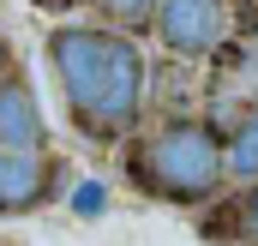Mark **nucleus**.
I'll list each match as a JSON object with an SVG mask.
<instances>
[{
	"label": "nucleus",
	"instance_id": "f257e3e1",
	"mask_svg": "<svg viewBox=\"0 0 258 246\" xmlns=\"http://www.w3.org/2000/svg\"><path fill=\"white\" fill-rule=\"evenodd\" d=\"M48 60L60 72V90L78 114V126H90L96 138H114L138 120V108H144V54L126 36L90 30V24H60L48 36Z\"/></svg>",
	"mask_w": 258,
	"mask_h": 246
},
{
	"label": "nucleus",
	"instance_id": "f03ea898",
	"mask_svg": "<svg viewBox=\"0 0 258 246\" xmlns=\"http://www.w3.org/2000/svg\"><path fill=\"white\" fill-rule=\"evenodd\" d=\"M222 168H228L222 162V138L204 120H174L138 150V180L156 198H174V204L210 198L222 186Z\"/></svg>",
	"mask_w": 258,
	"mask_h": 246
},
{
	"label": "nucleus",
	"instance_id": "7ed1b4c3",
	"mask_svg": "<svg viewBox=\"0 0 258 246\" xmlns=\"http://www.w3.org/2000/svg\"><path fill=\"white\" fill-rule=\"evenodd\" d=\"M156 36L174 54H204L222 36V0H156Z\"/></svg>",
	"mask_w": 258,
	"mask_h": 246
},
{
	"label": "nucleus",
	"instance_id": "20e7f679",
	"mask_svg": "<svg viewBox=\"0 0 258 246\" xmlns=\"http://www.w3.org/2000/svg\"><path fill=\"white\" fill-rule=\"evenodd\" d=\"M54 186L48 156L36 150H0V216H18V210H36Z\"/></svg>",
	"mask_w": 258,
	"mask_h": 246
},
{
	"label": "nucleus",
	"instance_id": "39448f33",
	"mask_svg": "<svg viewBox=\"0 0 258 246\" xmlns=\"http://www.w3.org/2000/svg\"><path fill=\"white\" fill-rule=\"evenodd\" d=\"M36 144H42V108L30 84L6 78L0 84V150H36Z\"/></svg>",
	"mask_w": 258,
	"mask_h": 246
},
{
	"label": "nucleus",
	"instance_id": "423d86ee",
	"mask_svg": "<svg viewBox=\"0 0 258 246\" xmlns=\"http://www.w3.org/2000/svg\"><path fill=\"white\" fill-rule=\"evenodd\" d=\"M222 162H228V174H240V180H258V108H252L240 126H234V138L222 144Z\"/></svg>",
	"mask_w": 258,
	"mask_h": 246
},
{
	"label": "nucleus",
	"instance_id": "0eeeda50",
	"mask_svg": "<svg viewBox=\"0 0 258 246\" xmlns=\"http://www.w3.org/2000/svg\"><path fill=\"white\" fill-rule=\"evenodd\" d=\"M72 210H78V216H102V186L84 180L78 192H72Z\"/></svg>",
	"mask_w": 258,
	"mask_h": 246
},
{
	"label": "nucleus",
	"instance_id": "6e6552de",
	"mask_svg": "<svg viewBox=\"0 0 258 246\" xmlns=\"http://www.w3.org/2000/svg\"><path fill=\"white\" fill-rule=\"evenodd\" d=\"M102 6H108V12H114V18H150V12H156V0H102Z\"/></svg>",
	"mask_w": 258,
	"mask_h": 246
},
{
	"label": "nucleus",
	"instance_id": "1a4fd4ad",
	"mask_svg": "<svg viewBox=\"0 0 258 246\" xmlns=\"http://www.w3.org/2000/svg\"><path fill=\"white\" fill-rule=\"evenodd\" d=\"M246 234H252V246H258V192L246 198Z\"/></svg>",
	"mask_w": 258,
	"mask_h": 246
},
{
	"label": "nucleus",
	"instance_id": "9d476101",
	"mask_svg": "<svg viewBox=\"0 0 258 246\" xmlns=\"http://www.w3.org/2000/svg\"><path fill=\"white\" fill-rule=\"evenodd\" d=\"M36 6H48V12H60V6H72V0H36Z\"/></svg>",
	"mask_w": 258,
	"mask_h": 246
}]
</instances>
